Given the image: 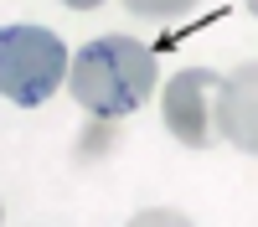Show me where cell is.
<instances>
[{"label":"cell","mask_w":258,"mask_h":227,"mask_svg":"<svg viewBox=\"0 0 258 227\" xmlns=\"http://www.w3.org/2000/svg\"><path fill=\"white\" fill-rule=\"evenodd\" d=\"M222 139H232L243 155H258V62H243V67L227 78Z\"/></svg>","instance_id":"cell-4"},{"label":"cell","mask_w":258,"mask_h":227,"mask_svg":"<svg viewBox=\"0 0 258 227\" xmlns=\"http://www.w3.org/2000/svg\"><path fill=\"white\" fill-rule=\"evenodd\" d=\"M222 103H227V78H217L212 67H181L160 93V114L165 129L186 150H207L222 134Z\"/></svg>","instance_id":"cell-3"},{"label":"cell","mask_w":258,"mask_h":227,"mask_svg":"<svg viewBox=\"0 0 258 227\" xmlns=\"http://www.w3.org/2000/svg\"><path fill=\"white\" fill-rule=\"evenodd\" d=\"M68 78H73V57H68L57 31L36 26V21L0 26V93H6V103L36 109Z\"/></svg>","instance_id":"cell-2"},{"label":"cell","mask_w":258,"mask_h":227,"mask_svg":"<svg viewBox=\"0 0 258 227\" xmlns=\"http://www.w3.org/2000/svg\"><path fill=\"white\" fill-rule=\"evenodd\" d=\"M129 227H191V217L176 212V206H150V212H135Z\"/></svg>","instance_id":"cell-5"},{"label":"cell","mask_w":258,"mask_h":227,"mask_svg":"<svg viewBox=\"0 0 258 227\" xmlns=\"http://www.w3.org/2000/svg\"><path fill=\"white\" fill-rule=\"evenodd\" d=\"M155 72H160L155 47H145L129 31H109V36H93L88 47H78L68 88L78 109H88L98 124H114V119H129L155 93Z\"/></svg>","instance_id":"cell-1"}]
</instances>
